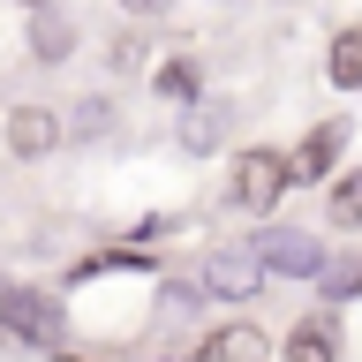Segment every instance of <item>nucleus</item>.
I'll return each instance as SVG.
<instances>
[{
  "label": "nucleus",
  "instance_id": "nucleus-1",
  "mask_svg": "<svg viewBox=\"0 0 362 362\" xmlns=\"http://www.w3.org/2000/svg\"><path fill=\"white\" fill-rule=\"evenodd\" d=\"M287 189L294 181H287V158L279 151H242L234 174H226V204H234V211H272Z\"/></svg>",
  "mask_w": 362,
  "mask_h": 362
},
{
  "label": "nucleus",
  "instance_id": "nucleus-2",
  "mask_svg": "<svg viewBox=\"0 0 362 362\" xmlns=\"http://www.w3.org/2000/svg\"><path fill=\"white\" fill-rule=\"evenodd\" d=\"M272 272H264V257H257V242L249 249H219L211 264H204V287L211 294H226V302H242V294H257Z\"/></svg>",
  "mask_w": 362,
  "mask_h": 362
},
{
  "label": "nucleus",
  "instance_id": "nucleus-3",
  "mask_svg": "<svg viewBox=\"0 0 362 362\" xmlns=\"http://www.w3.org/2000/svg\"><path fill=\"white\" fill-rule=\"evenodd\" d=\"M0 325L16 339H53L61 332V310H53L45 294H30V287H0Z\"/></svg>",
  "mask_w": 362,
  "mask_h": 362
},
{
  "label": "nucleus",
  "instance_id": "nucleus-4",
  "mask_svg": "<svg viewBox=\"0 0 362 362\" xmlns=\"http://www.w3.org/2000/svg\"><path fill=\"white\" fill-rule=\"evenodd\" d=\"M257 257H264V272H287V279H310V272H325V249L310 242V234H279V226H272V234H257Z\"/></svg>",
  "mask_w": 362,
  "mask_h": 362
},
{
  "label": "nucleus",
  "instance_id": "nucleus-5",
  "mask_svg": "<svg viewBox=\"0 0 362 362\" xmlns=\"http://www.w3.org/2000/svg\"><path fill=\"white\" fill-rule=\"evenodd\" d=\"M339 144H347V121L310 129V136L287 151V181H325V174H332V158H339Z\"/></svg>",
  "mask_w": 362,
  "mask_h": 362
},
{
  "label": "nucleus",
  "instance_id": "nucleus-6",
  "mask_svg": "<svg viewBox=\"0 0 362 362\" xmlns=\"http://www.w3.org/2000/svg\"><path fill=\"white\" fill-rule=\"evenodd\" d=\"M53 144H61V121L45 106H16L8 113V151L16 158H38V151H53Z\"/></svg>",
  "mask_w": 362,
  "mask_h": 362
},
{
  "label": "nucleus",
  "instance_id": "nucleus-7",
  "mask_svg": "<svg viewBox=\"0 0 362 362\" xmlns=\"http://www.w3.org/2000/svg\"><path fill=\"white\" fill-rule=\"evenodd\" d=\"M197 362H272V339L257 325H226V332H211L197 347Z\"/></svg>",
  "mask_w": 362,
  "mask_h": 362
},
{
  "label": "nucleus",
  "instance_id": "nucleus-8",
  "mask_svg": "<svg viewBox=\"0 0 362 362\" xmlns=\"http://www.w3.org/2000/svg\"><path fill=\"white\" fill-rule=\"evenodd\" d=\"M332 83L339 90H362V23L332 38Z\"/></svg>",
  "mask_w": 362,
  "mask_h": 362
},
{
  "label": "nucleus",
  "instance_id": "nucleus-9",
  "mask_svg": "<svg viewBox=\"0 0 362 362\" xmlns=\"http://www.w3.org/2000/svg\"><path fill=\"white\" fill-rule=\"evenodd\" d=\"M279 362H332V325H302V332L287 339V355Z\"/></svg>",
  "mask_w": 362,
  "mask_h": 362
},
{
  "label": "nucleus",
  "instance_id": "nucleus-10",
  "mask_svg": "<svg viewBox=\"0 0 362 362\" xmlns=\"http://www.w3.org/2000/svg\"><path fill=\"white\" fill-rule=\"evenodd\" d=\"M332 219L339 226H362V174H339L332 181Z\"/></svg>",
  "mask_w": 362,
  "mask_h": 362
},
{
  "label": "nucleus",
  "instance_id": "nucleus-11",
  "mask_svg": "<svg viewBox=\"0 0 362 362\" xmlns=\"http://www.w3.org/2000/svg\"><path fill=\"white\" fill-rule=\"evenodd\" d=\"M30 45H38V61H61V53H68V23L61 16H38V23H30Z\"/></svg>",
  "mask_w": 362,
  "mask_h": 362
},
{
  "label": "nucleus",
  "instance_id": "nucleus-12",
  "mask_svg": "<svg viewBox=\"0 0 362 362\" xmlns=\"http://www.w3.org/2000/svg\"><path fill=\"white\" fill-rule=\"evenodd\" d=\"M158 90H166V98H189V90H197V68H166Z\"/></svg>",
  "mask_w": 362,
  "mask_h": 362
},
{
  "label": "nucleus",
  "instance_id": "nucleus-13",
  "mask_svg": "<svg viewBox=\"0 0 362 362\" xmlns=\"http://www.w3.org/2000/svg\"><path fill=\"white\" fill-rule=\"evenodd\" d=\"M211 136H219V113H189V144H197V151L211 144Z\"/></svg>",
  "mask_w": 362,
  "mask_h": 362
},
{
  "label": "nucleus",
  "instance_id": "nucleus-14",
  "mask_svg": "<svg viewBox=\"0 0 362 362\" xmlns=\"http://www.w3.org/2000/svg\"><path fill=\"white\" fill-rule=\"evenodd\" d=\"M129 8H166V0H129Z\"/></svg>",
  "mask_w": 362,
  "mask_h": 362
}]
</instances>
